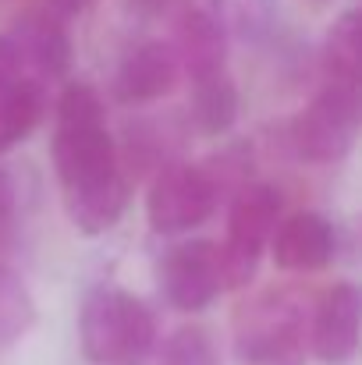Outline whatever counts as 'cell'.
<instances>
[{
    "label": "cell",
    "mask_w": 362,
    "mask_h": 365,
    "mask_svg": "<svg viewBox=\"0 0 362 365\" xmlns=\"http://www.w3.org/2000/svg\"><path fill=\"white\" fill-rule=\"evenodd\" d=\"M54 167H57L64 199L128 178L118 163V142L107 131L104 96L89 82H68L57 100Z\"/></svg>",
    "instance_id": "1"
},
{
    "label": "cell",
    "mask_w": 362,
    "mask_h": 365,
    "mask_svg": "<svg viewBox=\"0 0 362 365\" xmlns=\"http://www.w3.org/2000/svg\"><path fill=\"white\" fill-rule=\"evenodd\" d=\"M79 344L89 365H146L156 351V319L142 298L104 284L82 298Z\"/></svg>",
    "instance_id": "2"
},
{
    "label": "cell",
    "mask_w": 362,
    "mask_h": 365,
    "mask_svg": "<svg viewBox=\"0 0 362 365\" xmlns=\"http://www.w3.org/2000/svg\"><path fill=\"white\" fill-rule=\"evenodd\" d=\"M309 344V305L295 287H263L235 312L238 365H302Z\"/></svg>",
    "instance_id": "3"
},
{
    "label": "cell",
    "mask_w": 362,
    "mask_h": 365,
    "mask_svg": "<svg viewBox=\"0 0 362 365\" xmlns=\"http://www.w3.org/2000/svg\"><path fill=\"white\" fill-rule=\"evenodd\" d=\"M281 217V192L266 181H248L231 195L228 206V242L217 245L224 291H241L259 269V255L273 238Z\"/></svg>",
    "instance_id": "4"
},
{
    "label": "cell",
    "mask_w": 362,
    "mask_h": 365,
    "mask_svg": "<svg viewBox=\"0 0 362 365\" xmlns=\"http://www.w3.org/2000/svg\"><path fill=\"white\" fill-rule=\"evenodd\" d=\"M362 96L359 86L320 82L313 103L291 121L288 142L306 163H338L352 153L359 135Z\"/></svg>",
    "instance_id": "5"
},
{
    "label": "cell",
    "mask_w": 362,
    "mask_h": 365,
    "mask_svg": "<svg viewBox=\"0 0 362 365\" xmlns=\"http://www.w3.org/2000/svg\"><path fill=\"white\" fill-rule=\"evenodd\" d=\"M217 192L199 163H167L146 192V220L156 235L178 238L203 227L217 210Z\"/></svg>",
    "instance_id": "6"
},
{
    "label": "cell",
    "mask_w": 362,
    "mask_h": 365,
    "mask_svg": "<svg viewBox=\"0 0 362 365\" xmlns=\"http://www.w3.org/2000/svg\"><path fill=\"white\" fill-rule=\"evenodd\" d=\"M156 284H160V294L167 298V305L178 312L196 316V312L210 309L217 302V294L224 291L217 245L206 238L174 245L156 266Z\"/></svg>",
    "instance_id": "7"
},
{
    "label": "cell",
    "mask_w": 362,
    "mask_h": 365,
    "mask_svg": "<svg viewBox=\"0 0 362 365\" xmlns=\"http://www.w3.org/2000/svg\"><path fill=\"white\" fill-rule=\"evenodd\" d=\"M359 316L362 298L352 280H338L334 287L323 291V298L313 309L309 319V348L316 362L345 365L359 351Z\"/></svg>",
    "instance_id": "8"
},
{
    "label": "cell",
    "mask_w": 362,
    "mask_h": 365,
    "mask_svg": "<svg viewBox=\"0 0 362 365\" xmlns=\"http://www.w3.org/2000/svg\"><path fill=\"white\" fill-rule=\"evenodd\" d=\"M178 75H181V64H178L174 46L153 39V43H142V46L124 53V61L114 71L111 93L124 107L153 103L178 86Z\"/></svg>",
    "instance_id": "9"
},
{
    "label": "cell",
    "mask_w": 362,
    "mask_h": 365,
    "mask_svg": "<svg viewBox=\"0 0 362 365\" xmlns=\"http://www.w3.org/2000/svg\"><path fill=\"white\" fill-rule=\"evenodd\" d=\"M270 252H273V262L288 273H316L338 252L334 224L313 210H298L273 227Z\"/></svg>",
    "instance_id": "10"
},
{
    "label": "cell",
    "mask_w": 362,
    "mask_h": 365,
    "mask_svg": "<svg viewBox=\"0 0 362 365\" xmlns=\"http://www.w3.org/2000/svg\"><path fill=\"white\" fill-rule=\"evenodd\" d=\"M14 46L21 53L25 75L43 82V78H64L71 68V39L64 32V25L57 18H50L46 11L25 14L14 29Z\"/></svg>",
    "instance_id": "11"
},
{
    "label": "cell",
    "mask_w": 362,
    "mask_h": 365,
    "mask_svg": "<svg viewBox=\"0 0 362 365\" xmlns=\"http://www.w3.org/2000/svg\"><path fill=\"white\" fill-rule=\"evenodd\" d=\"M178 64L188 71L192 82H203L210 75L228 71V36L221 32V25L210 18L206 7H188L178 18V43H174Z\"/></svg>",
    "instance_id": "12"
},
{
    "label": "cell",
    "mask_w": 362,
    "mask_h": 365,
    "mask_svg": "<svg viewBox=\"0 0 362 365\" xmlns=\"http://www.w3.org/2000/svg\"><path fill=\"white\" fill-rule=\"evenodd\" d=\"M178 135L171 118H139L124 128V145L118 149L121 170L128 167L131 174H156L167 167L171 153H178Z\"/></svg>",
    "instance_id": "13"
},
{
    "label": "cell",
    "mask_w": 362,
    "mask_h": 365,
    "mask_svg": "<svg viewBox=\"0 0 362 365\" xmlns=\"http://www.w3.org/2000/svg\"><path fill=\"white\" fill-rule=\"evenodd\" d=\"M362 75V25L359 11H345L323 36L320 46V82L359 86Z\"/></svg>",
    "instance_id": "14"
},
{
    "label": "cell",
    "mask_w": 362,
    "mask_h": 365,
    "mask_svg": "<svg viewBox=\"0 0 362 365\" xmlns=\"http://www.w3.org/2000/svg\"><path fill=\"white\" fill-rule=\"evenodd\" d=\"M238 121V86L228 71L210 75L203 82H192V100H188V124L213 138L224 135L231 124Z\"/></svg>",
    "instance_id": "15"
},
{
    "label": "cell",
    "mask_w": 362,
    "mask_h": 365,
    "mask_svg": "<svg viewBox=\"0 0 362 365\" xmlns=\"http://www.w3.org/2000/svg\"><path fill=\"white\" fill-rule=\"evenodd\" d=\"M128 210V178H118L104 188L82 192V195H68L64 199V213L71 220V227L86 238H100L107 235Z\"/></svg>",
    "instance_id": "16"
},
{
    "label": "cell",
    "mask_w": 362,
    "mask_h": 365,
    "mask_svg": "<svg viewBox=\"0 0 362 365\" xmlns=\"http://www.w3.org/2000/svg\"><path fill=\"white\" fill-rule=\"evenodd\" d=\"M43 110H46L43 82L21 78L14 89H7L0 96V153L11 149L14 142H21L36 124L43 121Z\"/></svg>",
    "instance_id": "17"
},
{
    "label": "cell",
    "mask_w": 362,
    "mask_h": 365,
    "mask_svg": "<svg viewBox=\"0 0 362 365\" xmlns=\"http://www.w3.org/2000/svg\"><path fill=\"white\" fill-rule=\"evenodd\" d=\"M36 323V302L29 284L11 269L0 266V351L18 344Z\"/></svg>",
    "instance_id": "18"
},
{
    "label": "cell",
    "mask_w": 362,
    "mask_h": 365,
    "mask_svg": "<svg viewBox=\"0 0 362 365\" xmlns=\"http://www.w3.org/2000/svg\"><path fill=\"white\" fill-rule=\"evenodd\" d=\"M206 11L228 39L235 36L245 43H256L273 25V0H210Z\"/></svg>",
    "instance_id": "19"
},
{
    "label": "cell",
    "mask_w": 362,
    "mask_h": 365,
    "mask_svg": "<svg viewBox=\"0 0 362 365\" xmlns=\"http://www.w3.org/2000/svg\"><path fill=\"white\" fill-rule=\"evenodd\" d=\"M156 365H224V362H221L217 337L206 327H199V323H185L160 344Z\"/></svg>",
    "instance_id": "20"
},
{
    "label": "cell",
    "mask_w": 362,
    "mask_h": 365,
    "mask_svg": "<svg viewBox=\"0 0 362 365\" xmlns=\"http://www.w3.org/2000/svg\"><path fill=\"white\" fill-rule=\"evenodd\" d=\"M21 78H29L25 75V64H21V53H18V46H14L11 36H0V96L7 89H14Z\"/></svg>",
    "instance_id": "21"
},
{
    "label": "cell",
    "mask_w": 362,
    "mask_h": 365,
    "mask_svg": "<svg viewBox=\"0 0 362 365\" xmlns=\"http://www.w3.org/2000/svg\"><path fill=\"white\" fill-rule=\"evenodd\" d=\"M121 4H124L131 14H139V18H164V14L185 7L188 0H121Z\"/></svg>",
    "instance_id": "22"
},
{
    "label": "cell",
    "mask_w": 362,
    "mask_h": 365,
    "mask_svg": "<svg viewBox=\"0 0 362 365\" xmlns=\"http://www.w3.org/2000/svg\"><path fill=\"white\" fill-rule=\"evenodd\" d=\"M89 4H93V0H43V11L64 25L68 18H79V14H82Z\"/></svg>",
    "instance_id": "23"
},
{
    "label": "cell",
    "mask_w": 362,
    "mask_h": 365,
    "mask_svg": "<svg viewBox=\"0 0 362 365\" xmlns=\"http://www.w3.org/2000/svg\"><path fill=\"white\" fill-rule=\"evenodd\" d=\"M11 213H14V181L7 170H0V235L11 224Z\"/></svg>",
    "instance_id": "24"
},
{
    "label": "cell",
    "mask_w": 362,
    "mask_h": 365,
    "mask_svg": "<svg viewBox=\"0 0 362 365\" xmlns=\"http://www.w3.org/2000/svg\"><path fill=\"white\" fill-rule=\"evenodd\" d=\"M316 4H323V0H316Z\"/></svg>",
    "instance_id": "25"
}]
</instances>
